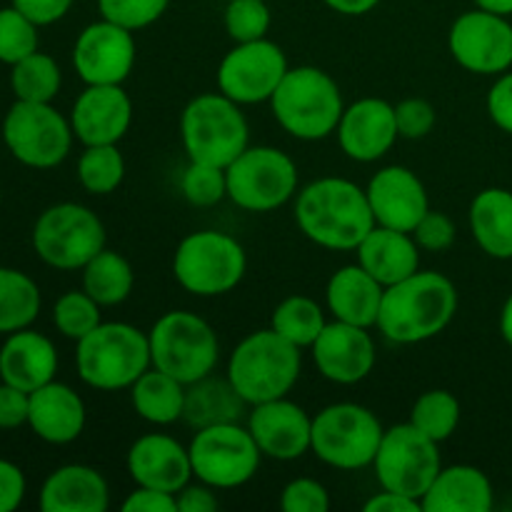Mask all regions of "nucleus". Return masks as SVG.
I'll use <instances>...</instances> for the list:
<instances>
[{
	"label": "nucleus",
	"mask_w": 512,
	"mask_h": 512,
	"mask_svg": "<svg viewBox=\"0 0 512 512\" xmlns=\"http://www.w3.org/2000/svg\"><path fill=\"white\" fill-rule=\"evenodd\" d=\"M295 223L310 243L325 250H358L375 228L365 188L335 175H325L298 190Z\"/></svg>",
	"instance_id": "nucleus-1"
},
{
	"label": "nucleus",
	"mask_w": 512,
	"mask_h": 512,
	"mask_svg": "<svg viewBox=\"0 0 512 512\" xmlns=\"http://www.w3.org/2000/svg\"><path fill=\"white\" fill-rule=\"evenodd\" d=\"M458 288L438 270H418L383 293L378 333L398 345L433 340L458 313Z\"/></svg>",
	"instance_id": "nucleus-2"
},
{
	"label": "nucleus",
	"mask_w": 512,
	"mask_h": 512,
	"mask_svg": "<svg viewBox=\"0 0 512 512\" xmlns=\"http://www.w3.org/2000/svg\"><path fill=\"white\" fill-rule=\"evenodd\" d=\"M303 370L298 345L285 340L273 328L250 333L230 353L225 378L233 383L240 398L253 408L268 400L288 398Z\"/></svg>",
	"instance_id": "nucleus-3"
},
{
	"label": "nucleus",
	"mask_w": 512,
	"mask_h": 512,
	"mask_svg": "<svg viewBox=\"0 0 512 512\" xmlns=\"http://www.w3.org/2000/svg\"><path fill=\"white\" fill-rule=\"evenodd\" d=\"M270 108L285 133L313 143L338 130L345 103L333 75L315 65H298L285 73L270 98Z\"/></svg>",
	"instance_id": "nucleus-4"
},
{
	"label": "nucleus",
	"mask_w": 512,
	"mask_h": 512,
	"mask_svg": "<svg viewBox=\"0 0 512 512\" xmlns=\"http://www.w3.org/2000/svg\"><path fill=\"white\" fill-rule=\"evenodd\" d=\"M75 368L88 388L103 393L130 390V385L153 368L148 333L130 323H100L78 340Z\"/></svg>",
	"instance_id": "nucleus-5"
},
{
	"label": "nucleus",
	"mask_w": 512,
	"mask_h": 512,
	"mask_svg": "<svg viewBox=\"0 0 512 512\" xmlns=\"http://www.w3.org/2000/svg\"><path fill=\"white\" fill-rule=\"evenodd\" d=\"M243 105L223 93H203L180 113V140L193 163L228 168L250 145V125Z\"/></svg>",
	"instance_id": "nucleus-6"
},
{
	"label": "nucleus",
	"mask_w": 512,
	"mask_h": 512,
	"mask_svg": "<svg viewBox=\"0 0 512 512\" xmlns=\"http://www.w3.org/2000/svg\"><path fill=\"white\" fill-rule=\"evenodd\" d=\"M153 368L173 375L183 385L213 375L218 368V333L208 320L190 310H170L160 315L148 333Z\"/></svg>",
	"instance_id": "nucleus-7"
},
{
	"label": "nucleus",
	"mask_w": 512,
	"mask_h": 512,
	"mask_svg": "<svg viewBox=\"0 0 512 512\" xmlns=\"http://www.w3.org/2000/svg\"><path fill=\"white\" fill-rule=\"evenodd\" d=\"M248 270V255L238 238L223 230L185 235L173 255L175 283L198 298H218L238 288Z\"/></svg>",
	"instance_id": "nucleus-8"
},
{
	"label": "nucleus",
	"mask_w": 512,
	"mask_h": 512,
	"mask_svg": "<svg viewBox=\"0 0 512 512\" xmlns=\"http://www.w3.org/2000/svg\"><path fill=\"white\" fill-rule=\"evenodd\" d=\"M225 175L228 200L248 213H270L298 195V165L273 145H248Z\"/></svg>",
	"instance_id": "nucleus-9"
},
{
	"label": "nucleus",
	"mask_w": 512,
	"mask_h": 512,
	"mask_svg": "<svg viewBox=\"0 0 512 512\" xmlns=\"http://www.w3.org/2000/svg\"><path fill=\"white\" fill-rule=\"evenodd\" d=\"M385 428L378 415L358 403H333L313 418L315 458L338 470H363L373 465Z\"/></svg>",
	"instance_id": "nucleus-10"
},
{
	"label": "nucleus",
	"mask_w": 512,
	"mask_h": 512,
	"mask_svg": "<svg viewBox=\"0 0 512 512\" xmlns=\"http://www.w3.org/2000/svg\"><path fill=\"white\" fill-rule=\"evenodd\" d=\"M105 225L80 203H58L38 215L33 250L55 270H83L105 248Z\"/></svg>",
	"instance_id": "nucleus-11"
},
{
	"label": "nucleus",
	"mask_w": 512,
	"mask_h": 512,
	"mask_svg": "<svg viewBox=\"0 0 512 512\" xmlns=\"http://www.w3.org/2000/svg\"><path fill=\"white\" fill-rule=\"evenodd\" d=\"M188 450L193 478L215 490H233L250 483L263 460L248 425L243 428L238 420L195 430Z\"/></svg>",
	"instance_id": "nucleus-12"
},
{
	"label": "nucleus",
	"mask_w": 512,
	"mask_h": 512,
	"mask_svg": "<svg viewBox=\"0 0 512 512\" xmlns=\"http://www.w3.org/2000/svg\"><path fill=\"white\" fill-rule=\"evenodd\" d=\"M73 125L53 103L15 100L3 120V143L18 163L35 170L58 168L73 148Z\"/></svg>",
	"instance_id": "nucleus-13"
},
{
	"label": "nucleus",
	"mask_w": 512,
	"mask_h": 512,
	"mask_svg": "<svg viewBox=\"0 0 512 512\" xmlns=\"http://www.w3.org/2000/svg\"><path fill=\"white\" fill-rule=\"evenodd\" d=\"M373 468L380 488L423 503V495L428 493L430 483L443 468L440 443L420 433L410 420L403 425H393L383 433Z\"/></svg>",
	"instance_id": "nucleus-14"
},
{
	"label": "nucleus",
	"mask_w": 512,
	"mask_h": 512,
	"mask_svg": "<svg viewBox=\"0 0 512 512\" xmlns=\"http://www.w3.org/2000/svg\"><path fill=\"white\" fill-rule=\"evenodd\" d=\"M288 70V58L273 40L235 43L218 65V90L238 105L270 103Z\"/></svg>",
	"instance_id": "nucleus-15"
},
{
	"label": "nucleus",
	"mask_w": 512,
	"mask_h": 512,
	"mask_svg": "<svg viewBox=\"0 0 512 512\" xmlns=\"http://www.w3.org/2000/svg\"><path fill=\"white\" fill-rule=\"evenodd\" d=\"M448 50L455 63L475 75H503L512 68V25L505 15L475 8L450 25Z\"/></svg>",
	"instance_id": "nucleus-16"
},
{
	"label": "nucleus",
	"mask_w": 512,
	"mask_h": 512,
	"mask_svg": "<svg viewBox=\"0 0 512 512\" xmlns=\"http://www.w3.org/2000/svg\"><path fill=\"white\" fill-rule=\"evenodd\" d=\"M138 60L133 30L100 18L80 30L73 45V68L85 85H123Z\"/></svg>",
	"instance_id": "nucleus-17"
},
{
	"label": "nucleus",
	"mask_w": 512,
	"mask_h": 512,
	"mask_svg": "<svg viewBox=\"0 0 512 512\" xmlns=\"http://www.w3.org/2000/svg\"><path fill=\"white\" fill-rule=\"evenodd\" d=\"M313 363L325 380L335 385L363 383L378 363V350L370 328L333 320L313 345Z\"/></svg>",
	"instance_id": "nucleus-18"
},
{
	"label": "nucleus",
	"mask_w": 512,
	"mask_h": 512,
	"mask_svg": "<svg viewBox=\"0 0 512 512\" xmlns=\"http://www.w3.org/2000/svg\"><path fill=\"white\" fill-rule=\"evenodd\" d=\"M248 430L263 458L280 460V463L303 458L305 453H310L313 443V418L288 398L253 405L248 415Z\"/></svg>",
	"instance_id": "nucleus-19"
},
{
	"label": "nucleus",
	"mask_w": 512,
	"mask_h": 512,
	"mask_svg": "<svg viewBox=\"0 0 512 512\" xmlns=\"http://www.w3.org/2000/svg\"><path fill=\"white\" fill-rule=\"evenodd\" d=\"M365 193H368L375 225H383V228L413 233L415 225L430 210V198L423 180L405 165L380 168L370 178Z\"/></svg>",
	"instance_id": "nucleus-20"
},
{
	"label": "nucleus",
	"mask_w": 512,
	"mask_h": 512,
	"mask_svg": "<svg viewBox=\"0 0 512 512\" xmlns=\"http://www.w3.org/2000/svg\"><path fill=\"white\" fill-rule=\"evenodd\" d=\"M338 145L355 163H375L393 150L400 138L395 105L383 98H360L343 110L338 130Z\"/></svg>",
	"instance_id": "nucleus-21"
},
{
	"label": "nucleus",
	"mask_w": 512,
	"mask_h": 512,
	"mask_svg": "<svg viewBox=\"0 0 512 512\" xmlns=\"http://www.w3.org/2000/svg\"><path fill=\"white\" fill-rule=\"evenodd\" d=\"M70 125L83 145H118L133 125V100L123 85H85L70 110Z\"/></svg>",
	"instance_id": "nucleus-22"
},
{
	"label": "nucleus",
	"mask_w": 512,
	"mask_h": 512,
	"mask_svg": "<svg viewBox=\"0 0 512 512\" xmlns=\"http://www.w3.org/2000/svg\"><path fill=\"white\" fill-rule=\"evenodd\" d=\"M125 465H128V475L135 485L158 488L175 495L193 478L190 450L178 438L165 433L140 435L130 445Z\"/></svg>",
	"instance_id": "nucleus-23"
},
{
	"label": "nucleus",
	"mask_w": 512,
	"mask_h": 512,
	"mask_svg": "<svg viewBox=\"0 0 512 512\" xmlns=\"http://www.w3.org/2000/svg\"><path fill=\"white\" fill-rule=\"evenodd\" d=\"M85 403L70 385L50 380L30 393L28 425L40 440L50 445H68L85 430Z\"/></svg>",
	"instance_id": "nucleus-24"
},
{
	"label": "nucleus",
	"mask_w": 512,
	"mask_h": 512,
	"mask_svg": "<svg viewBox=\"0 0 512 512\" xmlns=\"http://www.w3.org/2000/svg\"><path fill=\"white\" fill-rule=\"evenodd\" d=\"M58 373V350L43 333L23 328L10 333L0 348V380L33 393L43 388Z\"/></svg>",
	"instance_id": "nucleus-25"
},
{
	"label": "nucleus",
	"mask_w": 512,
	"mask_h": 512,
	"mask_svg": "<svg viewBox=\"0 0 512 512\" xmlns=\"http://www.w3.org/2000/svg\"><path fill=\"white\" fill-rule=\"evenodd\" d=\"M385 288L363 268V265H343L330 275L325 285V305L330 315L340 323L375 328Z\"/></svg>",
	"instance_id": "nucleus-26"
},
{
	"label": "nucleus",
	"mask_w": 512,
	"mask_h": 512,
	"mask_svg": "<svg viewBox=\"0 0 512 512\" xmlns=\"http://www.w3.org/2000/svg\"><path fill=\"white\" fill-rule=\"evenodd\" d=\"M38 503L43 512H105L110 508L108 480L90 465H63L45 478Z\"/></svg>",
	"instance_id": "nucleus-27"
},
{
	"label": "nucleus",
	"mask_w": 512,
	"mask_h": 512,
	"mask_svg": "<svg viewBox=\"0 0 512 512\" xmlns=\"http://www.w3.org/2000/svg\"><path fill=\"white\" fill-rule=\"evenodd\" d=\"M358 265H363L383 288H390L418 273L420 248L413 233L375 225L358 245Z\"/></svg>",
	"instance_id": "nucleus-28"
},
{
	"label": "nucleus",
	"mask_w": 512,
	"mask_h": 512,
	"mask_svg": "<svg viewBox=\"0 0 512 512\" xmlns=\"http://www.w3.org/2000/svg\"><path fill=\"white\" fill-rule=\"evenodd\" d=\"M493 505V483L475 465L440 468L423 495V512H490Z\"/></svg>",
	"instance_id": "nucleus-29"
},
{
	"label": "nucleus",
	"mask_w": 512,
	"mask_h": 512,
	"mask_svg": "<svg viewBox=\"0 0 512 512\" xmlns=\"http://www.w3.org/2000/svg\"><path fill=\"white\" fill-rule=\"evenodd\" d=\"M470 233L485 255L512 260V193L505 188H485L468 210Z\"/></svg>",
	"instance_id": "nucleus-30"
},
{
	"label": "nucleus",
	"mask_w": 512,
	"mask_h": 512,
	"mask_svg": "<svg viewBox=\"0 0 512 512\" xmlns=\"http://www.w3.org/2000/svg\"><path fill=\"white\" fill-rule=\"evenodd\" d=\"M185 388L173 375L150 368L130 385V403L138 418L150 425H173L183 420Z\"/></svg>",
	"instance_id": "nucleus-31"
},
{
	"label": "nucleus",
	"mask_w": 512,
	"mask_h": 512,
	"mask_svg": "<svg viewBox=\"0 0 512 512\" xmlns=\"http://www.w3.org/2000/svg\"><path fill=\"white\" fill-rule=\"evenodd\" d=\"M245 400L233 388L228 378L215 380L213 375L190 383L185 388V410L183 420L193 430L208 428L218 423H235L245 408Z\"/></svg>",
	"instance_id": "nucleus-32"
},
{
	"label": "nucleus",
	"mask_w": 512,
	"mask_h": 512,
	"mask_svg": "<svg viewBox=\"0 0 512 512\" xmlns=\"http://www.w3.org/2000/svg\"><path fill=\"white\" fill-rule=\"evenodd\" d=\"M133 288V265L118 250L103 248L83 268V290L100 308H115V305L125 303Z\"/></svg>",
	"instance_id": "nucleus-33"
},
{
	"label": "nucleus",
	"mask_w": 512,
	"mask_h": 512,
	"mask_svg": "<svg viewBox=\"0 0 512 512\" xmlns=\"http://www.w3.org/2000/svg\"><path fill=\"white\" fill-rule=\"evenodd\" d=\"M40 288L23 270L0 265V335L30 328L40 313Z\"/></svg>",
	"instance_id": "nucleus-34"
},
{
	"label": "nucleus",
	"mask_w": 512,
	"mask_h": 512,
	"mask_svg": "<svg viewBox=\"0 0 512 512\" xmlns=\"http://www.w3.org/2000/svg\"><path fill=\"white\" fill-rule=\"evenodd\" d=\"M325 325H328L325 310L320 308L318 300L308 298V295H290V298L280 300L270 315V328L298 345L300 350L310 348L323 333Z\"/></svg>",
	"instance_id": "nucleus-35"
},
{
	"label": "nucleus",
	"mask_w": 512,
	"mask_h": 512,
	"mask_svg": "<svg viewBox=\"0 0 512 512\" xmlns=\"http://www.w3.org/2000/svg\"><path fill=\"white\" fill-rule=\"evenodd\" d=\"M63 85V73L53 55L35 50L20 63L10 65V88L15 100L25 103H53Z\"/></svg>",
	"instance_id": "nucleus-36"
},
{
	"label": "nucleus",
	"mask_w": 512,
	"mask_h": 512,
	"mask_svg": "<svg viewBox=\"0 0 512 512\" xmlns=\"http://www.w3.org/2000/svg\"><path fill=\"white\" fill-rule=\"evenodd\" d=\"M125 180V158L118 145H85L78 158V183L90 195H110Z\"/></svg>",
	"instance_id": "nucleus-37"
},
{
	"label": "nucleus",
	"mask_w": 512,
	"mask_h": 512,
	"mask_svg": "<svg viewBox=\"0 0 512 512\" xmlns=\"http://www.w3.org/2000/svg\"><path fill=\"white\" fill-rule=\"evenodd\" d=\"M410 423L435 443H445L460 425V403L450 390H428L415 400Z\"/></svg>",
	"instance_id": "nucleus-38"
},
{
	"label": "nucleus",
	"mask_w": 512,
	"mask_h": 512,
	"mask_svg": "<svg viewBox=\"0 0 512 512\" xmlns=\"http://www.w3.org/2000/svg\"><path fill=\"white\" fill-rule=\"evenodd\" d=\"M103 323L100 305L85 290H68L53 305V325L68 340H83Z\"/></svg>",
	"instance_id": "nucleus-39"
},
{
	"label": "nucleus",
	"mask_w": 512,
	"mask_h": 512,
	"mask_svg": "<svg viewBox=\"0 0 512 512\" xmlns=\"http://www.w3.org/2000/svg\"><path fill=\"white\" fill-rule=\"evenodd\" d=\"M180 190L193 208H213L228 198V175L218 165L190 160L180 178Z\"/></svg>",
	"instance_id": "nucleus-40"
},
{
	"label": "nucleus",
	"mask_w": 512,
	"mask_h": 512,
	"mask_svg": "<svg viewBox=\"0 0 512 512\" xmlns=\"http://www.w3.org/2000/svg\"><path fill=\"white\" fill-rule=\"evenodd\" d=\"M38 25L15 5L0 8V63L15 65L38 50Z\"/></svg>",
	"instance_id": "nucleus-41"
},
{
	"label": "nucleus",
	"mask_w": 512,
	"mask_h": 512,
	"mask_svg": "<svg viewBox=\"0 0 512 512\" xmlns=\"http://www.w3.org/2000/svg\"><path fill=\"white\" fill-rule=\"evenodd\" d=\"M223 23L233 43H253L268 38L273 15L265 0H230L225 5Z\"/></svg>",
	"instance_id": "nucleus-42"
},
{
	"label": "nucleus",
	"mask_w": 512,
	"mask_h": 512,
	"mask_svg": "<svg viewBox=\"0 0 512 512\" xmlns=\"http://www.w3.org/2000/svg\"><path fill=\"white\" fill-rule=\"evenodd\" d=\"M168 5L170 0H98V13L100 18L138 33L158 23Z\"/></svg>",
	"instance_id": "nucleus-43"
},
{
	"label": "nucleus",
	"mask_w": 512,
	"mask_h": 512,
	"mask_svg": "<svg viewBox=\"0 0 512 512\" xmlns=\"http://www.w3.org/2000/svg\"><path fill=\"white\" fill-rule=\"evenodd\" d=\"M280 508L285 512H328L330 493L313 478H295L280 493Z\"/></svg>",
	"instance_id": "nucleus-44"
},
{
	"label": "nucleus",
	"mask_w": 512,
	"mask_h": 512,
	"mask_svg": "<svg viewBox=\"0 0 512 512\" xmlns=\"http://www.w3.org/2000/svg\"><path fill=\"white\" fill-rule=\"evenodd\" d=\"M395 120H398V133L405 140H420L433 133L438 123L433 103L425 98H405L395 105Z\"/></svg>",
	"instance_id": "nucleus-45"
},
{
	"label": "nucleus",
	"mask_w": 512,
	"mask_h": 512,
	"mask_svg": "<svg viewBox=\"0 0 512 512\" xmlns=\"http://www.w3.org/2000/svg\"><path fill=\"white\" fill-rule=\"evenodd\" d=\"M455 235H458V230H455L453 218L448 213H440V210L433 208L423 215V220L413 230V238L418 243V248L428 250V253H443V250H448L455 243Z\"/></svg>",
	"instance_id": "nucleus-46"
},
{
	"label": "nucleus",
	"mask_w": 512,
	"mask_h": 512,
	"mask_svg": "<svg viewBox=\"0 0 512 512\" xmlns=\"http://www.w3.org/2000/svg\"><path fill=\"white\" fill-rule=\"evenodd\" d=\"M490 120L498 125L503 133L512 135V73L498 75V80L490 88L488 100H485Z\"/></svg>",
	"instance_id": "nucleus-47"
},
{
	"label": "nucleus",
	"mask_w": 512,
	"mask_h": 512,
	"mask_svg": "<svg viewBox=\"0 0 512 512\" xmlns=\"http://www.w3.org/2000/svg\"><path fill=\"white\" fill-rule=\"evenodd\" d=\"M30 393L15 388V385H0V428L15 430L20 425H28Z\"/></svg>",
	"instance_id": "nucleus-48"
},
{
	"label": "nucleus",
	"mask_w": 512,
	"mask_h": 512,
	"mask_svg": "<svg viewBox=\"0 0 512 512\" xmlns=\"http://www.w3.org/2000/svg\"><path fill=\"white\" fill-rule=\"evenodd\" d=\"M123 512H178V498L175 493L135 485L133 493L123 500Z\"/></svg>",
	"instance_id": "nucleus-49"
},
{
	"label": "nucleus",
	"mask_w": 512,
	"mask_h": 512,
	"mask_svg": "<svg viewBox=\"0 0 512 512\" xmlns=\"http://www.w3.org/2000/svg\"><path fill=\"white\" fill-rule=\"evenodd\" d=\"M25 475L10 460L0 458V512H13L20 508L25 498Z\"/></svg>",
	"instance_id": "nucleus-50"
},
{
	"label": "nucleus",
	"mask_w": 512,
	"mask_h": 512,
	"mask_svg": "<svg viewBox=\"0 0 512 512\" xmlns=\"http://www.w3.org/2000/svg\"><path fill=\"white\" fill-rule=\"evenodd\" d=\"M75 0H13L15 8L25 15V18L33 20L38 28L43 25H53L58 20H63L70 13Z\"/></svg>",
	"instance_id": "nucleus-51"
},
{
	"label": "nucleus",
	"mask_w": 512,
	"mask_h": 512,
	"mask_svg": "<svg viewBox=\"0 0 512 512\" xmlns=\"http://www.w3.org/2000/svg\"><path fill=\"white\" fill-rule=\"evenodd\" d=\"M218 490L205 483H188L183 490H178V512H215L220 508Z\"/></svg>",
	"instance_id": "nucleus-52"
},
{
	"label": "nucleus",
	"mask_w": 512,
	"mask_h": 512,
	"mask_svg": "<svg viewBox=\"0 0 512 512\" xmlns=\"http://www.w3.org/2000/svg\"><path fill=\"white\" fill-rule=\"evenodd\" d=\"M363 508L365 512H423V503L408 495L393 493V490H380Z\"/></svg>",
	"instance_id": "nucleus-53"
},
{
	"label": "nucleus",
	"mask_w": 512,
	"mask_h": 512,
	"mask_svg": "<svg viewBox=\"0 0 512 512\" xmlns=\"http://www.w3.org/2000/svg\"><path fill=\"white\" fill-rule=\"evenodd\" d=\"M330 10L338 15H348V18H358V15H368L380 5V0H323Z\"/></svg>",
	"instance_id": "nucleus-54"
},
{
	"label": "nucleus",
	"mask_w": 512,
	"mask_h": 512,
	"mask_svg": "<svg viewBox=\"0 0 512 512\" xmlns=\"http://www.w3.org/2000/svg\"><path fill=\"white\" fill-rule=\"evenodd\" d=\"M500 335H503L505 343L512 348V295L505 300L503 313H500Z\"/></svg>",
	"instance_id": "nucleus-55"
},
{
	"label": "nucleus",
	"mask_w": 512,
	"mask_h": 512,
	"mask_svg": "<svg viewBox=\"0 0 512 512\" xmlns=\"http://www.w3.org/2000/svg\"><path fill=\"white\" fill-rule=\"evenodd\" d=\"M478 8L490 10V13H498V15H512V0H473Z\"/></svg>",
	"instance_id": "nucleus-56"
},
{
	"label": "nucleus",
	"mask_w": 512,
	"mask_h": 512,
	"mask_svg": "<svg viewBox=\"0 0 512 512\" xmlns=\"http://www.w3.org/2000/svg\"><path fill=\"white\" fill-rule=\"evenodd\" d=\"M0 205H3V188H0Z\"/></svg>",
	"instance_id": "nucleus-57"
}]
</instances>
